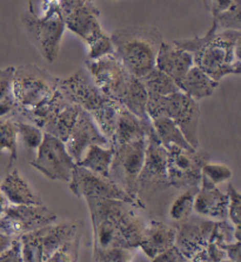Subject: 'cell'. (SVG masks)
I'll use <instances>...</instances> for the list:
<instances>
[{"mask_svg": "<svg viewBox=\"0 0 241 262\" xmlns=\"http://www.w3.org/2000/svg\"><path fill=\"white\" fill-rule=\"evenodd\" d=\"M93 231V251L136 249L143 241L146 224L134 206L120 200L86 201Z\"/></svg>", "mask_w": 241, "mask_h": 262, "instance_id": "1", "label": "cell"}, {"mask_svg": "<svg viewBox=\"0 0 241 262\" xmlns=\"http://www.w3.org/2000/svg\"><path fill=\"white\" fill-rule=\"evenodd\" d=\"M240 31L219 32L213 20L211 29L203 37L177 39L173 43L191 53L194 66L219 82L230 74H240Z\"/></svg>", "mask_w": 241, "mask_h": 262, "instance_id": "2", "label": "cell"}, {"mask_svg": "<svg viewBox=\"0 0 241 262\" xmlns=\"http://www.w3.org/2000/svg\"><path fill=\"white\" fill-rule=\"evenodd\" d=\"M109 37L114 55L133 78L143 79L156 69L158 52L164 41L156 27H122L113 31Z\"/></svg>", "mask_w": 241, "mask_h": 262, "instance_id": "3", "label": "cell"}, {"mask_svg": "<svg viewBox=\"0 0 241 262\" xmlns=\"http://www.w3.org/2000/svg\"><path fill=\"white\" fill-rule=\"evenodd\" d=\"M59 6L66 29L87 45V60H96L114 53L111 37L101 27L100 12L92 2L59 0Z\"/></svg>", "mask_w": 241, "mask_h": 262, "instance_id": "4", "label": "cell"}, {"mask_svg": "<svg viewBox=\"0 0 241 262\" xmlns=\"http://www.w3.org/2000/svg\"><path fill=\"white\" fill-rule=\"evenodd\" d=\"M60 78L33 63L14 67L12 94L19 108V117L38 110L52 100L59 90Z\"/></svg>", "mask_w": 241, "mask_h": 262, "instance_id": "5", "label": "cell"}, {"mask_svg": "<svg viewBox=\"0 0 241 262\" xmlns=\"http://www.w3.org/2000/svg\"><path fill=\"white\" fill-rule=\"evenodd\" d=\"M26 35L47 62L58 59L62 35L66 30L59 0H46L45 12L39 17L33 10H27L21 17Z\"/></svg>", "mask_w": 241, "mask_h": 262, "instance_id": "6", "label": "cell"}, {"mask_svg": "<svg viewBox=\"0 0 241 262\" xmlns=\"http://www.w3.org/2000/svg\"><path fill=\"white\" fill-rule=\"evenodd\" d=\"M147 113L149 119L159 116L171 118L192 148H200V107L198 101L181 91L167 97H148Z\"/></svg>", "mask_w": 241, "mask_h": 262, "instance_id": "7", "label": "cell"}, {"mask_svg": "<svg viewBox=\"0 0 241 262\" xmlns=\"http://www.w3.org/2000/svg\"><path fill=\"white\" fill-rule=\"evenodd\" d=\"M113 159L109 167V179L133 199L138 198L139 177L144 166L146 138L127 144L112 145Z\"/></svg>", "mask_w": 241, "mask_h": 262, "instance_id": "8", "label": "cell"}, {"mask_svg": "<svg viewBox=\"0 0 241 262\" xmlns=\"http://www.w3.org/2000/svg\"><path fill=\"white\" fill-rule=\"evenodd\" d=\"M69 184L71 192L85 201L120 200L127 202L136 208H145L143 201L133 199L109 178L99 176L77 164L74 166Z\"/></svg>", "mask_w": 241, "mask_h": 262, "instance_id": "9", "label": "cell"}, {"mask_svg": "<svg viewBox=\"0 0 241 262\" xmlns=\"http://www.w3.org/2000/svg\"><path fill=\"white\" fill-rule=\"evenodd\" d=\"M167 185L168 187H199L201 168L209 161V154L205 149H185L171 145L167 148Z\"/></svg>", "mask_w": 241, "mask_h": 262, "instance_id": "10", "label": "cell"}, {"mask_svg": "<svg viewBox=\"0 0 241 262\" xmlns=\"http://www.w3.org/2000/svg\"><path fill=\"white\" fill-rule=\"evenodd\" d=\"M57 219V214L44 205L6 206L0 216V234L13 239L53 225Z\"/></svg>", "mask_w": 241, "mask_h": 262, "instance_id": "11", "label": "cell"}, {"mask_svg": "<svg viewBox=\"0 0 241 262\" xmlns=\"http://www.w3.org/2000/svg\"><path fill=\"white\" fill-rule=\"evenodd\" d=\"M30 165L50 180L69 182L76 162L67 152L65 142L45 133L35 158L30 161Z\"/></svg>", "mask_w": 241, "mask_h": 262, "instance_id": "12", "label": "cell"}, {"mask_svg": "<svg viewBox=\"0 0 241 262\" xmlns=\"http://www.w3.org/2000/svg\"><path fill=\"white\" fill-rule=\"evenodd\" d=\"M86 71L99 90L113 100L120 102L132 75L116 55L108 54L96 60H86Z\"/></svg>", "mask_w": 241, "mask_h": 262, "instance_id": "13", "label": "cell"}, {"mask_svg": "<svg viewBox=\"0 0 241 262\" xmlns=\"http://www.w3.org/2000/svg\"><path fill=\"white\" fill-rule=\"evenodd\" d=\"M59 90L67 100L86 111L91 117L111 100L98 89L86 70H79L69 78L60 79Z\"/></svg>", "mask_w": 241, "mask_h": 262, "instance_id": "14", "label": "cell"}, {"mask_svg": "<svg viewBox=\"0 0 241 262\" xmlns=\"http://www.w3.org/2000/svg\"><path fill=\"white\" fill-rule=\"evenodd\" d=\"M167 186V149L158 139L152 124L146 130L144 166L139 177L138 195L144 188ZM139 198V196H138Z\"/></svg>", "mask_w": 241, "mask_h": 262, "instance_id": "15", "label": "cell"}, {"mask_svg": "<svg viewBox=\"0 0 241 262\" xmlns=\"http://www.w3.org/2000/svg\"><path fill=\"white\" fill-rule=\"evenodd\" d=\"M214 224V220L192 216L184 221L177 222L176 246L187 260H191L207 247L211 241Z\"/></svg>", "mask_w": 241, "mask_h": 262, "instance_id": "16", "label": "cell"}, {"mask_svg": "<svg viewBox=\"0 0 241 262\" xmlns=\"http://www.w3.org/2000/svg\"><path fill=\"white\" fill-rule=\"evenodd\" d=\"M92 145L104 147L111 146L107 139L99 130L92 117L81 108L77 121L74 122L72 129L67 137V140L65 141L66 149L77 164L81 160L82 156L89 149V147Z\"/></svg>", "mask_w": 241, "mask_h": 262, "instance_id": "17", "label": "cell"}, {"mask_svg": "<svg viewBox=\"0 0 241 262\" xmlns=\"http://www.w3.org/2000/svg\"><path fill=\"white\" fill-rule=\"evenodd\" d=\"M193 66L194 60L191 53L176 46L173 42H166L165 40L161 42L156 69L168 75L177 85Z\"/></svg>", "mask_w": 241, "mask_h": 262, "instance_id": "18", "label": "cell"}, {"mask_svg": "<svg viewBox=\"0 0 241 262\" xmlns=\"http://www.w3.org/2000/svg\"><path fill=\"white\" fill-rule=\"evenodd\" d=\"M176 226L152 220L146 224L143 241L139 248L149 259H154L176 245Z\"/></svg>", "mask_w": 241, "mask_h": 262, "instance_id": "19", "label": "cell"}, {"mask_svg": "<svg viewBox=\"0 0 241 262\" xmlns=\"http://www.w3.org/2000/svg\"><path fill=\"white\" fill-rule=\"evenodd\" d=\"M228 196L218 186L200 184L194 201V212L215 220H227Z\"/></svg>", "mask_w": 241, "mask_h": 262, "instance_id": "20", "label": "cell"}, {"mask_svg": "<svg viewBox=\"0 0 241 262\" xmlns=\"http://www.w3.org/2000/svg\"><path fill=\"white\" fill-rule=\"evenodd\" d=\"M0 190L6 201L14 206H38L44 202L33 192L18 169H13L0 182Z\"/></svg>", "mask_w": 241, "mask_h": 262, "instance_id": "21", "label": "cell"}, {"mask_svg": "<svg viewBox=\"0 0 241 262\" xmlns=\"http://www.w3.org/2000/svg\"><path fill=\"white\" fill-rule=\"evenodd\" d=\"M219 82H215L205 74L199 67L193 66L186 75L178 82L181 92L188 95L193 100L200 101L214 94Z\"/></svg>", "mask_w": 241, "mask_h": 262, "instance_id": "22", "label": "cell"}, {"mask_svg": "<svg viewBox=\"0 0 241 262\" xmlns=\"http://www.w3.org/2000/svg\"><path fill=\"white\" fill-rule=\"evenodd\" d=\"M149 124L151 121L141 120L122 106L119 119H118L116 134H114L113 142L111 145L127 144V142L145 139L146 130H147Z\"/></svg>", "mask_w": 241, "mask_h": 262, "instance_id": "23", "label": "cell"}, {"mask_svg": "<svg viewBox=\"0 0 241 262\" xmlns=\"http://www.w3.org/2000/svg\"><path fill=\"white\" fill-rule=\"evenodd\" d=\"M120 104L141 120L151 121L147 113L148 94L140 79L133 78L122 95Z\"/></svg>", "mask_w": 241, "mask_h": 262, "instance_id": "24", "label": "cell"}, {"mask_svg": "<svg viewBox=\"0 0 241 262\" xmlns=\"http://www.w3.org/2000/svg\"><path fill=\"white\" fill-rule=\"evenodd\" d=\"M113 152L112 145L107 147L92 145L89 147L77 165L101 177L109 178V167L112 164Z\"/></svg>", "mask_w": 241, "mask_h": 262, "instance_id": "25", "label": "cell"}, {"mask_svg": "<svg viewBox=\"0 0 241 262\" xmlns=\"http://www.w3.org/2000/svg\"><path fill=\"white\" fill-rule=\"evenodd\" d=\"M149 120H151V124L158 139L165 146V148H167L171 145H176L185 149H194L188 144L184 137V134L179 129V127L176 125V122L171 118L166 116H159L151 118Z\"/></svg>", "mask_w": 241, "mask_h": 262, "instance_id": "26", "label": "cell"}, {"mask_svg": "<svg viewBox=\"0 0 241 262\" xmlns=\"http://www.w3.org/2000/svg\"><path fill=\"white\" fill-rule=\"evenodd\" d=\"M140 80L147 91L148 97H167L180 91L176 81L158 69L151 71Z\"/></svg>", "mask_w": 241, "mask_h": 262, "instance_id": "27", "label": "cell"}, {"mask_svg": "<svg viewBox=\"0 0 241 262\" xmlns=\"http://www.w3.org/2000/svg\"><path fill=\"white\" fill-rule=\"evenodd\" d=\"M9 152V168L18 159V128L17 120H2L0 119V154Z\"/></svg>", "mask_w": 241, "mask_h": 262, "instance_id": "28", "label": "cell"}, {"mask_svg": "<svg viewBox=\"0 0 241 262\" xmlns=\"http://www.w3.org/2000/svg\"><path fill=\"white\" fill-rule=\"evenodd\" d=\"M199 187L187 188L184 193H181L169 208V216L176 222H180L188 219L194 212V201Z\"/></svg>", "mask_w": 241, "mask_h": 262, "instance_id": "29", "label": "cell"}, {"mask_svg": "<svg viewBox=\"0 0 241 262\" xmlns=\"http://www.w3.org/2000/svg\"><path fill=\"white\" fill-rule=\"evenodd\" d=\"M24 262H44L40 228L19 236Z\"/></svg>", "mask_w": 241, "mask_h": 262, "instance_id": "30", "label": "cell"}, {"mask_svg": "<svg viewBox=\"0 0 241 262\" xmlns=\"http://www.w3.org/2000/svg\"><path fill=\"white\" fill-rule=\"evenodd\" d=\"M18 128V141H20L23 146L30 152H37L39 146L41 145L44 139V130L34 126L31 122L17 121Z\"/></svg>", "mask_w": 241, "mask_h": 262, "instance_id": "31", "label": "cell"}, {"mask_svg": "<svg viewBox=\"0 0 241 262\" xmlns=\"http://www.w3.org/2000/svg\"><path fill=\"white\" fill-rule=\"evenodd\" d=\"M233 177L232 169L223 164H212L206 162L201 168L200 184L218 186L224 182L230 181Z\"/></svg>", "mask_w": 241, "mask_h": 262, "instance_id": "32", "label": "cell"}, {"mask_svg": "<svg viewBox=\"0 0 241 262\" xmlns=\"http://www.w3.org/2000/svg\"><path fill=\"white\" fill-rule=\"evenodd\" d=\"M81 232H78L71 239L61 245L57 251H54L47 257L45 262H76L78 259L79 245H80Z\"/></svg>", "mask_w": 241, "mask_h": 262, "instance_id": "33", "label": "cell"}, {"mask_svg": "<svg viewBox=\"0 0 241 262\" xmlns=\"http://www.w3.org/2000/svg\"><path fill=\"white\" fill-rule=\"evenodd\" d=\"M240 2L234 4L230 10L225 11L213 20L216 23L218 30L223 31H240L241 29V19H240Z\"/></svg>", "mask_w": 241, "mask_h": 262, "instance_id": "34", "label": "cell"}, {"mask_svg": "<svg viewBox=\"0 0 241 262\" xmlns=\"http://www.w3.org/2000/svg\"><path fill=\"white\" fill-rule=\"evenodd\" d=\"M133 249L109 248L93 251V262H131Z\"/></svg>", "mask_w": 241, "mask_h": 262, "instance_id": "35", "label": "cell"}, {"mask_svg": "<svg viewBox=\"0 0 241 262\" xmlns=\"http://www.w3.org/2000/svg\"><path fill=\"white\" fill-rule=\"evenodd\" d=\"M227 196H228V207H227V217H230L231 224L235 228L240 229L241 220V195L236 190L232 182H228L227 186Z\"/></svg>", "mask_w": 241, "mask_h": 262, "instance_id": "36", "label": "cell"}, {"mask_svg": "<svg viewBox=\"0 0 241 262\" xmlns=\"http://www.w3.org/2000/svg\"><path fill=\"white\" fill-rule=\"evenodd\" d=\"M0 262H24L19 237H13L9 247L0 253Z\"/></svg>", "mask_w": 241, "mask_h": 262, "instance_id": "37", "label": "cell"}, {"mask_svg": "<svg viewBox=\"0 0 241 262\" xmlns=\"http://www.w3.org/2000/svg\"><path fill=\"white\" fill-rule=\"evenodd\" d=\"M240 0H203L205 9L212 14L213 18H216L225 11L230 10Z\"/></svg>", "mask_w": 241, "mask_h": 262, "instance_id": "38", "label": "cell"}, {"mask_svg": "<svg viewBox=\"0 0 241 262\" xmlns=\"http://www.w3.org/2000/svg\"><path fill=\"white\" fill-rule=\"evenodd\" d=\"M14 66L0 69V101L12 94V80H13Z\"/></svg>", "mask_w": 241, "mask_h": 262, "instance_id": "39", "label": "cell"}, {"mask_svg": "<svg viewBox=\"0 0 241 262\" xmlns=\"http://www.w3.org/2000/svg\"><path fill=\"white\" fill-rule=\"evenodd\" d=\"M152 262H188V260L180 253L179 249L174 245L168 248L167 251L159 254V255L152 259Z\"/></svg>", "mask_w": 241, "mask_h": 262, "instance_id": "40", "label": "cell"}, {"mask_svg": "<svg viewBox=\"0 0 241 262\" xmlns=\"http://www.w3.org/2000/svg\"><path fill=\"white\" fill-rule=\"evenodd\" d=\"M240 241H233L230 244L221 245L219 247L226 254L228 260L232 262H240Z\"/></svg>", "mask_w": 241, "mask_h": 262, "instance_id": "41", "label": "cell"}, {"mask_svg": "<svg viewBox=\"0 0 241 262\" xmlns=\"http://www.w3.org/2000/svg\"><path fill=\"white\" fill-rule=\"evenodd\" d=\"M188 262H211L207 257L206 251H201L199 254H196L194 257H192L191 260H188Z\"/></svg>", "mask_w": 241, "mask_h": 262, "instance_id": "42", "label": "cell"}, {"mask_svg": "<svg viewBox=\"0 0 241 262\" xmlns=\"http://www.w3.org/2000/svg\"><path fill=\"white\" fill-rule=\"evenodd\" d=\"M11 241H12V237H7V236L2 235V234H0V253H2L4 249H6L7 247H9Z\"/></svg>", "mask_w": 241, "mask_h": 262, "instance_id": "43", "label": "cell"}, {"mask_svg": "<svg viewBox=\"0 0 241 262\" xmlns=\"http://www.w3.org/2000/svg\"><path fill=\"white\" fill-rule=\"evenodd\" d=\"M6 206H7L6 205V199H5V196L3 195L2 190H0V216H2V214H3L4 209H5Z\"/></svg>", "mask_w": 241, "mask_h": 262, "instance_id": "44", "label": "cell"}, {"mask_svg": "<svg viewBox=\"0 0 241 262\" xmlns=\"http://www.w3.org/2000/svg\"><path fill=\"white\" fill-rule=\"evenodd\" d=\"M221 262H232V261H230V260H223Z\"/></svg>", "mask_w": 241, "mask_h": 262, "instance_id": "45", "label": "cell"}]
</instances>
